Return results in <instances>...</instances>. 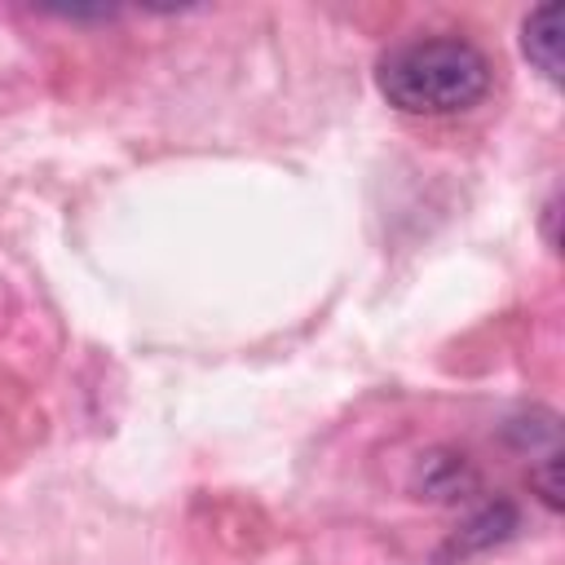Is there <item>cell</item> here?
<instances>
[{
  "label": "cell",
  "mask_w": 565,
  "mask_h": 565,
  "mask_svg": "<svg viewBox=\"0 0 565 565\" xmlns=\"http://www.w3.org/2000/svg\"><path fill=\"white\" fill-rule=\"evenodd\" d=\"M380 93L406 115H455L486 97L490 62L459 35H424L388 49L375 66Z\"/></svg>",
  "instance_id": "cell-1"
},
{
  "label": "cell",
  "mask_w": 565,
  "mask_h": 565,
  "mask_svg": "<svg viewBox=\"0 0 565 565\" xmlns=\"http://www.w3.org/2000/svg\"><path fill=\"white\" fill-rule=\"evenodd\" d=\"M561 44H565V26H561V4H539L530 18H525V26H521V49H525V57L552 79V84H561Z\"/></svg>",
  "instance_id": "cell-2"
}]
</instances>
